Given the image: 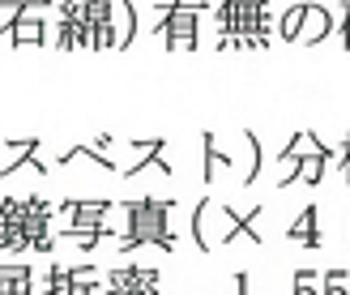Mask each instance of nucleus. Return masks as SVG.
Wrapping results in <instances>:
<instances>
[{
	"label": "nucleus",
	"instance_id": "1",
	"mask_svg": "<svg viewBox=\"0 0 350 295\" xmlns=\"http://www.w3.org/2000/svg\"><path fill=\"white\" fill-rule=\"evenodd\" d=\"M129 218H124V240H120V248H142V244H154V248H163L171 253L175 248V240H171V210H175V201H124L120 205Z\"/></svg>",
	"mask_w": 350,
	"mask_h": 295
},
{
	"label": "nucleus",
	"instance_id": "2",
	"mask_svg": "<svg viewBox=\"0 0 350 295\" xmlns=\"http://www.w3.org/2000/svg\"><path fill=\"white\" fill-rule=\"evenodd\" d=\"M159 22H154V34L167 39V51H192L197 47V17L205 13L201 0H171V5H159Z\"/></svg>",
	"mask_w": 350,
	"mask_h": 295
},
{
	"label": "nucleus",
	"instance_id": "3",
	"mask_svg": "<svg viewBox=\"0 0 350 295\" xmlns=\"http://www.w3.org/2000/svg\"><path fill=\"white\" fill-rule=\"evenodd\" d=\"M22 231H26V248L34 253H56V235H51V205L47 197H26L22 201Z\"/></svg>",
	"mask_w": 350,
	"mask_h": 295
},
{
	"label": "nucleus",
	"instance_id": "4",
	"mask_svg": "<svg viewBox=\"0 0 350 295\" xmlns=\"http://www.w3.org/2000/svg\"><path fill=\"white\" fill-rule=\"evenodd\" d=\"M60 214H68V227L64 235H77V231H98V235H116L103 214H111V201H60Z\"/></svg>",
	"mask_w": 350,
	"mask_h": 295
},
{
	"label": "nucleus",
	"instance_id": "5",
	"mask_svg": "<svg viewBox=\"0 0 350 295\" xmlns=\"http://www.w3.org/2000/svg\"><path fill=\"white\" fill-rule=\"evenodd\" d=\"M0 34H9L17 47H22V43L47 47V17L43 13H17V17H9V22L0 26Z\"/></svg>",
	"mask_w": 350,
	"mask_h": 295
},
{
	"label": "nucleus",
	"instance_id": "6",
	"mask_svg": "<svg viewBox=\"0 0 350 295\" xmlns=\"http://www.w3.org/2000/svg\"><path fill=\"white\" fill-rule=\"evenodd\" d=\"M22 201L17 197H5V205H0V248L5 253H22L26 248V231H22Z\"/></svg>",
	"mask_w": 350,
	"mask_h": 295
},
{
	"label": "nucleus",
	"instance_id": "7",
	"mask_svg": "<svg viewBox=\"0 0 350 295\" xmlns=\"http://www.w3.org/2000/svg\"><path fill=\"white\" fill-rule=\"evenodd\" d=\"M90 9V47L94 51H107L116 43V13H111V0H85Z\"/></svg>",
	"mask_w": 350,
	"mask_h": 295
},
{
	"label": "nucleus",
	"instance_id": "8",
	"mask_svg": "<svg viewBox=\"0 0 350 295\" xmlns=\"http://www.w3.org/2000/svg\"><path fill=\"white\" fill-rule=\"evenodd\" d=\"M286 240H291V244H308L312 253L325 248V240H321V210H317V205H304L299 218L286 227Z\"/></svg>",
	"mask_w": 350,
	"mask_h": 295
},
{
	"label": "nucleus",
	"instance_id": "9",
	"mask_svg": "<svg viewBox=\"0 0 350 295\" xmlns=\"http://www.w3.org/2000/svg\"><path fill=\"white\" fill-rule=\"evenodd\" d=\"M77 279H90V266H73V270H60L51 261V270L43 274V295H73Z\"/></svg>",
	"mask_w": 350,
	"mask_h": 295
},
{
	"label": "nucleus",
	"instance_id": "10",
	"mask_svg": "<svg viewBox=\"0 0 350 295\" xmlns=\"http://www.w3.org/2000/svg\"><path fill=\"white\" fill-rule=\"evenodd\" d=\"M9 150H17V159L5 167V171H0V176H13V171L17 167H34V171H39V176H47V163L39 159V137H26V142H9Z\"/></svg>",
	"mask_w": 350,
	"mask_h": 295
},
{
	"label": "nucleus",
	"instance_id": "11",
	"mask_svg": "<svg viewBox=\"0 0 350 295\" xmlns=\"http://www.w3.org/2000/svg\"><path fill=\"white\" fill-rule=\"evenodd\" d=\"M308 17H312V5H291L282 17H278V34H282L286 43H299V34L308 26Z\"/></svg>",
	"mask_w": 350,
	"mask_h": 295
},
{
	"label": "nucleus",
	"instance_id": "12",
	"mask_svg": "<svg viewBox=\"0 0 350 295\" xmlns=\"http://www.w3.org/2000/svg\"><path fill=\"white\" fill-rule=\"evenodd\" d=\"M34 270L30 266H5V283H0V295H34Z\"/></svg>",
	"mask_w": 350,
	"mask_h": 295
},
{
	"label": "nucleus",
	"instance_id": "13",
	"mask_svg": "<svg viewBox=\"0 0 350 295\" xmlns=\"http://www.w3.org/2000/svg\"><path fill=\"white\" fill-rule=\"evenodd\" d=\"M137 30H142V22H137V9H133V0H120V30H116V43L111 47H133L137 39Z\"/></svg>",
	"mask_w": 350,
	"mask_h": 295
},
{
	"label": "nucleus",
	"instance_id": "14",
	"mask_svg": "<svg viewBox=\"0 0 350 295\" xmlns=\"http://www.w3.org/2000/svg\"><path fill=\"white\" fill-rule=\"evenodd\" d=\"M201 146H205V184H214V176H218V167H222V171L231 167V154H222V150H218V142H214V133H201Z\"/></svg>",
	"mask_w": 350,
	"mask_h": 295
},
{
	"label": "nucleus",
	"instance_id": "15",
	"mask_svg": "<svg viewBox=\"0 0 350 295\" xmlns=\"http://www.w3.org/2000/svg\"><path fill=\"white\" fill-rule=\"evenodd\" d=\"M163 146H167V142H163V137H154V142L146 146V154H142V159H137L133 167H124V176H137V171H142V167H150V163H154V167H159V171H163V176H171V163L163 159Z\"/></svg>",
	"mask_w": 350,
	"mask_h": 295
},
{
	"label": "nucleus",
	"instance_id": "16",
	"mask_svg": "<svg viewBox=\"0 0 350 295\" xmlns=\"http://www.w3.org/2000/svg\"><path fill=\"white\" fill-rule=\"evenodd\" d=\"M256 214H260V210H252V214H235V210H226V205H222V218H231V227L222 231V244H231L239 231H248L252 240H260V235H256V222H252Z\"/></svg>",
	"mask_w": 350,
	"mask_h": 295
},
{
	"label": "nucleus",
	"instance_id": "17",
	"mask_svg": "<svg viewBox=\"0 0 350 295\" xmlns=\"http://www.w3.org/2000/svg\"><path fill=\"white\" fill-rule=\"evenodd\" d=\"M205 210H209V197H201V201H197V210H192V218H188L192 244H197L201 253H209V240H205Z\"/></svg>",
	"mask_w": 350,
	"mask_h": 295
},
{
	"label": "nucleus",
	"instance_id": "18",
	"mask_svg": "<svg viewBox=\"0 0 350 295\" xmlns=\"http://www.w3.org/2000/svg\"><path fill=\"white\" fill-rule=\"evenodd\" d=\"M129 295H159V270L137 266V279H133V291Z\"/></svg>",
	"mask_w": 350,
	"mask_h": 295
},
{
	"label": "nucleus",
	"instance_id": "19",
	"mask_svg": "<svg viewBox=\"0 0 350 295\" xmlns=\"http://www.w3.org/2000/svg\"><path fill=\"white\" fill-rule=\"evenodd\" d=\"M81 154H85V159H94L98 167L116 171V159H107V154H103V150H90V146H73V150H64V154H60V163H73V159H81Z\"/></svg>",
	"mask_w": 350,
	"mask_h": 295
},
{
	"label": "nucleus",
	"instance_id": "20",
	"mask_svg": "<svg viewBox=\"0 0 350 295\" xmlns=\"http://www.w3.org/2000/svg\"><path fill=\"white\" fill-rule=\"evenodd\" d=\"M243 142L252 146V171L243 176V188H252V184H256V171H260V142H256V133H252V129H243Z\"/></svg>",
	"mask_w": 350,
	"mask_h": 295
},
{
	"label": "nucleus",
	"instance_id": "21",
	"mask_svg": "<svg viewBox=\"0 0 350 295\" xmlns=\"http://www.w3.org/2000/svg\"><path fill=\"white\" fill-rule=\"evenodd\" d=\"M346 283H350L346 270H325V295H350Z\"/></svg>",
	"mask_w": 350,
	"mask_h": 295
},
{
	"label": "nucleus",
	"instance_id": "22",
	"mask_svg": "<svg viewBox=\"0 0 350 295\" xmlns=\"http://www.w3.org/2000/svg\"><path fill=\"white\" fill-rule=\"evenodd\" d=\"M317 279H321L317 270H299V274H295V287H291V295H321L317 287H312Z\"/></svg>",
	"mask_w": 350,
	"mask_h": 295
},
{
	"label": "nucleus",
	"instance_id": "23",
	"mask_svg": "<svg viewBox=\"0 0 350 295\" xmlns=\"http://www.w3.org/2000/svg\"><path fill=\"white\" fill-rule=\"evenodd\" d=\"M338 163H342V176H346V184H350V133H346V142H342V150H338Z\"/></svg>",
	"mask_w": 350,
	"mask_h": 295
},
{
	"label": "nucleus",
	"instance_id": "24",
	"mask_svg": "<svg viewBox=\"0 0 350 295\" xmlns=\"http://www.w3.org/2000/svg\"><path fill=\"white\" fill-rule=\"evenodd\" d=\"M342 43L350 47V0L342 5Z\"/></svg>",
	"mask_w": 350,
	"mask_h": 295
},
{
	"label": "nucleus",
	"instance_id": "25",
	"mask_svg": "<svg viewBox=\"0 0 350 295\" xmlns=\"http://www.w3.org/2000/svg\"><path fill=\"white\" fill-rule=\"evenodd\" d=\"M248 287H252V279L239 270V274H235V295H248Z\"/></svg>",
	"mask_w": 350,
	"mask_h": 295
},
{
	"label": "nucleus",
	"instance_id": "26",
	"mask_svg": "<svg viewBox=\"0 0 350 295\" xmlns=\"http://www.w3.org/2000/svg\"><path fill=\"white\" fill-rule=\"evenodd\" d=\"M73 295H94V283H90V279H77V283H73Z\"/></svg>",
	"mask_w": 350,
	"mask_h": 295
},
{
	"label": "nucleus",
	"instance_id": "27",
	"mask_svg": "<svg viewBox=\"0 0 350 295\" xmlns=\"http://www.w3.org/2000/svg\"><path fill=\"white\" fill-rule=\"evenodd\" d=\"M346 291H350V287H346Z\"/></svg>",
	"mask_w": 350,
	"mask_h": 295
}]
</instances>
